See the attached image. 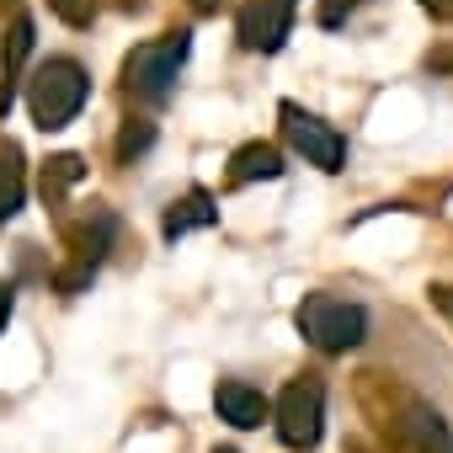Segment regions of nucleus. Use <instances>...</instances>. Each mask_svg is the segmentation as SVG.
Returning <instances> with one entry per match:
<instances>
[{"mask_svg": "<svg viewBox=\"0 0 453 453\" xmlns=\"http://www.w3.org/2000/svg\"><path fill=\"white\" fill-rule=\"evenodd\" d=\"M27 203V165H22V150L6 139L0 144V224L17 219Z\"/></svg>", "mask_w": 453, "mask_h": 453, "instance_id": "nucleus-12", "label": "nucleus"}, {"mask_svg": "<svg viewBox=\"0 0 453 453\" xmlns=\"http://www.w3.org/2000/svg\"><path fill=\"white\" fill-rule=\"evenodd\" d=\"M6 320H12V288L0 283V326H6Z\"/></svg>", "mask_w": 453, "mask_h": 453, "instance_id": "nucleus-20", "label": "nucleus"}, {"mask_svg": "<svg viewBox=\"0 0 453 453\" xmlns=\"http://www.w3.org/2000/svg\"><path fill=\"white\" fill-rule=\"evenodd\" d=\"M342 453H379V448H368L363 437H347V448H342Z\"/></svg>", "mask_w": 453, "mask_h": 453, "instance_id": "nucleus-21", "label": "nucleus"}, {"mask_svg": "<svg viewBox=\"0 0 453 453\" xmlns=\"http://www.w3.org/2000/svg\"><path fill=\"white\" fill-rule=\"evenodd\" d=\"M150 144H155V123H128V128L118 134V160L128 165V160H134V155H144Z\"/></svg>", "mask_w": 453, "mask_h": 453, "instance_id": "nucleus-15", "label": "nucleus"}, {"mask_svg": "<svg viewBox=\"0 0 453 453\" xmlns=\"http://www.w3.org/2000/svg\"><path fill=\"white\" fill-rule=\"evenodd\" d=\"M86 96H91V75H86L81 59H49L27 81V112H33V123L43 134L75 123V112L86 107Z\"/></svg>", "mask_w": 453, "mask_h": 453, "instance_id": "nucleus-2", "label": "nucleus"}, {"mask_svg": "<svg viewBox=\"0 0 453 453\" xmlns=\"http://www.w3.org/2000/svg\"><path fill=\"white\" fill-rule=\"evenodd\" d=\"M278 118H283V139H288V150H299L310 165H320V171H342V165H347V139H342L326 118L304 112L299 102H283Z\"/></svg>", "mask_w": 453, "mask_h": 453, "instance_id": "nucleus-6", "label": "nucleus"}, {"mask_svg": "<svg viewBox=\"0 0 453 453\" xmlns=\"http://www.w3.org/2000/svg\"><path fill=\"white\" fill-rule=\"evenodd\" d=\"M273 416H278V437H283L288 448H299V453L315 448L320 432H326V384H320V373H299V379L278 395Z\"/></svg>", "mask_w": 453, "mask_h": 453, "instance_id": "nucleus-5", "label": "nucleus"}, {"mask_svg": "<svg viewBox=\"0 0 453 453\" xmlns=\"http://www.w3.org/2000/svg\"><path fill=\"white\" fill-rule=\"evenodd\" d=\"M75 181H86V160H81V155H54V160L43 165V197H49V203H65V192H70Z\"/></svg>", "mask_w": 453, "mask_h": 453, "instance_id": "nucleus-13", "label": "nucleus"}, {"mask_svg": "<svg viewBox=\"0 0 453 453\" xmlns=\"http://www.w3.org/2000/svg\"><path fill=\"white\" fill-rule=\"evenodd\" d=\"M283 176V155L273 144H241L230 155V187H251V181H278Z\"/></svg>", "mask_w": 453, "mask_h": 453, "instance_id": "nucleus-11", "label": "nucleus"}, {"mask_svg": "<svg viewBox=\"0 0 453 453\" xmlns=\"http://www.w3.org/2000/svg\"><path fill=\"white\" fill-rule=\"evenodd\" d=\"M49 12H54L65 27H91V17H96V0H49Z\"/></svg>", "mask_w": 453, "mask_h": 453, "instance_id": "nucleus-16", "label": "nucleus"}, {"mask_svg": "<svg viewBox=\"0 0 453 453\" xmlns=\"http://www.w3.org/2000/svg\"><path fill=\"white\" fill-rule=\"evenodd\" d=\"M213 453H235V448H213Z\"/></svg>", "mask_w": 453, "mask_h": 453, "instance_id": "nucleus-24", "label": "nucleus"}, {"mask_svg": "<svg viewBox=\"0 0 453 453\" xmlns=\"http://www.w3.org/2000/svg\"><path fill=\"white\" fill-rule=\"evenodd\" d=\"M27 54H33V17H17L6 27V43H0V70H6V86L17 81V70H22Z\"/></svg>", "mask_w": 453, "mask_h": 453, "instance_id": "nucleus-14", "label": "nucleus"}, {"mask_svg": "<svg viewBox=\"0 0 453 453\" xmlns=\"http://www.w3.org/2000/svg\"><path fill=\"white\" fill-rule=\"evenodd\" d=\"M12 96H17L12 86H0V112H12Z\"/></svg>", "mask_w": 453, "mask_h": 453, "instance_id": "nucleus-23", "label": "nucleus"}, {"mask_svg": "<svg viewBox=\"0 0 453 453\" xmlns=\"http://www.w3.org/2000/svg\"><path fill=\"white\" fill-rule=\"evenodd\" d=\"M294 6H299V0H294Z\"/></svg>", "mask_w": 453, "mask_h": 453, "instance_id": "nucleus-25", "label": "nucleus"}, {"mask_svg": "<svg viewBox=\"0 0 453 453\" xmlns=\"http://www.w3.org/2000/svg\"><path fill=\"white\" fill-rule=\"evenodd\" d=\"M192 6H197V12L208 17V12H219V6H224V0H192Z\"/></svg>", "mask_w": 453, "mask_h": 453, "instance_id": "nucleus-22", "label": "nucleus"}, {"mask_svg": "<svg viewBox=\"0 0 453 453\" xmlns=\"http://www.w3.org/2000/svg\"><path fill=\"white\" fill-rule=\"evenodd\" d=\"M213 411H219V421H230V426H241V432H251V426H262V421L273 416L267 395L251 389V384H241V379H224V384L213 389Z\"/></svg>", "mask_w": 453, "mask_h": 453, "instance_id": "nucleus-9", "label": "nucleus"}, {"mask_svg": "<svg viewBox=\"0 0 453 453\" xmlns=\"http://www.w3.org/2000/svg\"><path fill=\"white\" fill-rule=\"evenodd\" d=\"M65 241H70V257H75V267L81 273H96V262L112 251V241H118V213H107V208H86L70 230H65Z\"/></svg>", "mask_w": 453, "mask_h": 453, "instance_id": "nucleus-8", "label": "nucleus"}, {"mask_svg": "<svg viewBox=\"0 0 453 453\" xmlns=\"http://www.w3.org/2000/svg\"><path fill=\"white\" fill-rule=\"evenodd\" d=\"M357 6H363V0H320V12H315V17H320V27H342Z\"/></svg>", "mask_w": 453, "mask_h": 453, "instance_id": "nucleus-17", "label": "nucleus"}, {"mask_svg": "<svg viewBox=\"0 0 453 453\" xmlns=\"http://www.w3.org/2000/svg\"><path fill=\"white\" fill-rule=\"evenodd\" d=\"M421 6H426L437 22H453V0H421Z\"/></svg>", "mask_w": 453, "mask_h": 453, "instance_id": "nucleus-19", "label": "nucleus"}, {"mask_svg": "<svg viewBox=\"0 0 453 453\" xmlns=\"http://www.w3.org/2000/svg\"><path fill=\"white\" fill-rule=\"evenodd\" d=\"M357 405L373 421V432L384 437V453H453V426L405 379L363 373L357 379Z\"/></svg>", "mask_w": 453, "mask_h": 453, "instance_id": "nucleus-1", "label": "nucleus"}, {"mask_svg": "<svg viewBox=\"0 0 453 453\" xmlns=\"http://www.w3.org/2000/svg\"><path fill=\"white\" fill-rule=\"evenodd\" d=\"M187 54H192V33H181V27L165 33V38H155V43H139V49L123 59V91H128L134 102L160 107V102L176 91V75H181Z\"/></svg>", "mask_w": 453, "mask_h": 453, "instance_id": "nucleus-3", "label": "nucleus"}, {"mask_svg": "<svg viewBox=\"0 0 453 453\" xmlns=\"http://www.w3.org/2000/svg\"><path fill=\"white\" fill-rule=\"evenodd\" d=\"M432 299H437V310H442L448 326H453V283H432Z\"/></svg>", "mask_w": 453, "mask_h": 453, "instance_id": "nucleus-18", "label": "nucleus"}, {"mask_svg": "<svg viewBox=\"0 0 453 453\" xmlns=\"http://www.w3.org/2000/svg\"><path fill=\"white\" fill-rule=\"evenodd\" d=\"M294 33V0H246L235 17V38L251 54H278Z\"/></svg>", "mask_w": 453, "mask_h": 453, "instance_id": "nucleus-7", "label": "nucleus"}, {"mask_svg": "<svg viewBox=\"0 0 453 453\" xmlns=\"http://www.w3.org/2000/svg\"><path fill=\"white\" fill-rule=\"evenodd\" d=\"M208 224H219V208H213V197H208L203 187H192L187 197H176V203L165 208L160 235H165V241H181L187 230H208Z\"/></svg>", "mask_w": 453, "mask_h": 453, "instance_id": "nucleus-10", "label": "nucleus"}, {"mask_svg": "<svg viewBox=\"0 0 453 453\" xmlns=\"http://www.w3.org/2000/svg\"><path fill=\"white\" fill-rule=\"evenodd\" d=\"M294 320H299V336H304L315 352H326V357L352 352V347H363V336H368V310L352 304V299H342V294H310Z\"/></svg>", "mask_w": 453, "mask_h": 453, "instance_id": "nucleus-4", "label": "nucleus"}]
</instances>
